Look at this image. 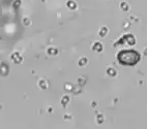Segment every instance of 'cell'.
Listing matches in <instances>:
<instances>
[{
  "instance_id": "obj_1",
  "label": "cell",
  "mask_w": 147,
  "mask_h": 129,
  "mask_svg": "<svg viewBox=\"0 0 147 129\" xmlns=\"http://www.w3.org/2000/svg\"><path fill=\"white\" fill-rule=\"evenodd\" d=\"M118 59H119L120 63H122V64L134 65V64H136L139 61V55H138V53H136L134 51H124L118 55Z\"/></svg>"
}]
</instances>
